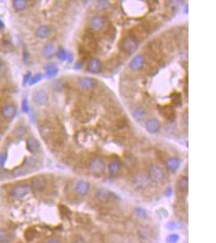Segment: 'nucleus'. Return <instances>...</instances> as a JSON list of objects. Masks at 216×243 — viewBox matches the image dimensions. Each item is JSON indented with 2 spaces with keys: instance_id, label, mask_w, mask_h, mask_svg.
Here are the masks:
<instances>
[{
  "instance_id": "8",
  "label": "nucleus",
  "mask_w": 216,
  "mask_h": 243,
  "mask_svg": "<svg viewBox=\"0 0 216 243\" xmlns=\"http://www.w3.org/2000/svg\"><path fill=\"white\" fill-rule=\"evenodd\" d=\"M32 100H33L34 103H36V104L43 105L45 103H47L48 100H49V96L45 91H44L42 89H39L34 93L33 96H32Z\"/></svg>"
},
{
  "instance_id": "17",
  "label": "nucleus",
  "mask_w": 216,
  "mask_h": 243,
  "mask_svg": "<svg viewBox=\"0 0 216 243\" xmlns=\"http://www.w3.org/2000/svg\"><path fill=\"white\" fill-rule=\"evenodd\" d=\"M51 33V29L46 25H41L36 30V36L41 39L47 38Z\"/></svg>"
},
{
  "instance_id": "14",
  "label": "nucleus",
  "mask_w": 216,
  "mask_h": 243,
  "mask_svg": "<svg viewBox=\"0 0 216 243\" xmlns=\"http://www.w3.org/2000/svg\"><path fill=\"white\" fill-rule=\"evenodd\" d=\"M26 145H27V149L31 153H36L38 152L39 150H40V143L38 142V140L33 137H31V138H28L27 139V142H26Z\"/></svg>"
},
{
  "instance_id": "3",
  "label": "nucleus",
  "mask_w": 216,
  "mask_h": 243,
  "mask_svg": "<svg viewBox=\"0 0 216 243\" xmlns=\"http://www.w3.org/2000/svg\"><path fill=\"white\" fill-rule=\"evenodd\" d=\"M149 178L153 182H161L165 178V172L160 165H153L149 170Z\"/></svg>"
},
{
  "instance_id": "6",
  "label": "nucleus",
  "mask_w": 216,
  "mask_h": 243,
  "mask_svg": "<svg viewBox=\"0 0 216 243\" xmlns=\"http://www.w3.org/2000/svg\"><path fill=\"white\" fill-rule=\"evenodd\" d=\"M47 185L46 179L43 176H36L31 181V189L36 192H41L45 189Z\"/></svg>"
},
{
  "instance_id": "24",
  "label": "nucleus",
  "mask_w": 216,
  "mask_h": 243,
  "mask_svg": "<svg viewBox=\"0 0 216 243\" xmlns=\"http://www.w3.org/2000/svg\"><path fill=\"white\" fill-rule=\"evenodd\" d=\"M13 6L17 11H22V10L25 9V7L27 6V1H25V0H14Z\"/></svg>"
},
{
  "instance_id": "12",
  "label": "nucleus",
  "mask_w": 216,
  "mask_h": 243,
  "mask_svg": "<svg viewBox=\"0 0 216 243\" xmlns=\"http://www.w3.org/2000/svg\"><path fill=\"white\" fill-rule=\"evenodd\" d=\"M101 62L100 61L99 59H91L88 63V70L89 72L93 73V74H97L99 73L101 70Z\"/></svg>"
},
{
  "instance_id": "26",
  "label": "nucleus",
  "mask_w": 216,
  "mask_h": 243,
  "mask_svg": "<svg viewBox=\"0 0 216 243\" xmlns=\"http://www.w3.org/2000/svg\"><path fill=\"white\" fill-rule=\"evenodd\" d=\"M36 235V231L33 229H28L25 232V237L26 239V241H30L35 237Z\"/></svg>"
},
{
  "instance_id": "20",
  "label": "nucleus",
  "mask_w": 216,
  "mask_h": 243,
  "mask_svg": "<svg viewBox=\"0 0 216 243\" xmlns=\"http://www.w3.org/2000/svg\"><path fill=\"white\" fill-rule=\"evenodd\" d=\"M189 188V179L187 177H180L177 182V189L181 192H186Z\"/></svg>"
},
{
  "instance_id": "4",
  "label": "nucleus",
  "mask_w": 216,
  "mask_h": 243,
  "mask_svg": "<svg viewBox=\"0 0 216 243\" xmlns=\"http://www.w3.org/2000/svg\"><path fill=\"white\" fill-rule=\"evenodd\" d=\"M31 186L28 184H18L12 188L11 194L16 199H23L27 196L31 191Z\"/></svg>"
},
{
  "instance_id": "28",
  "label": "nucleus",
  "mask_w": 216,
  "mask_h": 243,
  "mask_svg": "<svg viewBox=\"0 0 216 243\" xmlns=\"http://www.w3.org/2000/svg\"><path fill=\"white\" fill-rule=\"evenodd\" d=\"M26 173H27V169H25V168L21 167V168L16 169L12 172V176H13L14 177H21V176H23V175L26 174Z\"/></svg>"
},
{
  "instance_id": "32",
  "label": "nucleus",
  "mask_w": 216,
  "mask_h": 243,
  "mask_svg": "<svg viewBox=\"0 0 216 243\" xmlns=\"http://www.w3.org/2000/svg\"><path fill=\"white\" fill-rule=\"evenodd\" d=\"M42 79V75H41V73H38V74H36V75H35L33 76V77L31 78V80H30L29 82V84L30 85H32V84H36V83H38L40 80Z\"/></svg>"
},
{
  "instance_id": "39",
  "label": "nucleus",
  "mask_w": 216,
  "mask_h": 243,
  "mask_svg": "<svg viewBox=\"0 0 216 243\" xmlns=\"http://www.w3.org/2000/svg\"><path fill=\"white\" fill-rule=\"evenodd\" d=\"M47 243H62V242L59 241V240H57V239H51L50 241H48Z\"/></svg>"
},
{
  "instance_id": "9",
  "label": "nucleus",
  "mask_w": 216,
  "mask_h": 243,
  "mask_svg": "<svg viewBox=\"0 0 216 243\" xmlns=\"http://www.w3.org/2000/svg\"><path fill=\"white\" fill-rule=\"evenodd\" d=\"M144 64H145V58L143 57V55H138L131 59L129 66L131 70H139L143 67Z\"/></svg>"
},
{
  "instance_id": "36",
  "label": "nucleus",
  "mask_w": 216,
  "mask_h": 243,
  "mask_svg": "<svg viewBox=\"0 0 216 243\" xmlns=\"http://www.w3.org/2000/svg\"><path fill=\"white\" fill-rule=\"evenodd\" d=\"M31 78H32L31 72H28L27 74H26V75L25 76V79H24V84H28L30 82V80H31Z\"/></svg>"
},
{
  "instance_id": "1",
  "label": "nucleus",
  "mask_w": 216,
  "mask_h": 243,
  "mask_svg": "<svg viewBox=\"0 0 216 243\" xmlns=\"http://www.w3.org/2000/svg\"><path fill=\"white\" fill-rule=\"evenodd\" d=\"M138 47V41L135 36H128L124 37L120 42V48L129 55H133Z\"/></svg>"
},
{
  "instance_id": "31",
  "label": "nucleus",
  "mask_w": 216,
  "mask_h": 243,
  "mask_svg": "<svg viewBox=\"0 0 216 243\" xmlns=\"http://www.w3.org/2000/svg\"><path fill=\"white\" fill-rule=\"evenodd\" d=\"M7 154L6 152H0V168L4 167L5 163L7 161Z\"/></svg>"
},
{
  "instance_id": "25",
  "label": "nucleus",
  "mask_w": 216,
  "mask_h": 243,
  "mask_svg": "<svg viewBox=\"0 0 216 243\" xmlns=\"http://www.w3.org/2000/svg\"><path fill=\"white\" fill-rule=\"evenodd\" d=\"M163 110L164 111H161V114L164 117H165L168 119H171L172 117L174 116V111L173 109H172L171 107H168L165 106L163 108Z\"/></svg>"
},
{
  "instance_id": "21",
  "label": "nucleus",
  "mask_w": 216,
  "mask_h": 243,
  "mask_svg": "<svg viewBox=\"0 0 216 243\" xmlns=\"http://www.w3.org/2000/svg\"><path fill=\"white\" fill-rule=\"evenodd\" d=\"M132 115L134 118L137 121H142L144 118H146V112L142 108H137V109H134L132 112Z\"/></svg>"
},
{
  "instance_id": "27",
  "label": "nucleus",
  "mask_w": 216,
  "mask_h": 243,
  "mask_svg": "<svg viewBox=\"0 0 216 243\" xmlns=\"http://www.w3.org/2000/svg\"><path fill=\"white\" fill-rule=\"evenodd\" d=\"M180 240V236L177 234H169L167 237L166 242L167 243H177Z\"/></svg>"
},
{
  "instance_id": "11",
  "label": "nucleus",
  "mask_w": 216,
  "mask_h": 243,
  "mask_svg": "<svg viewBox=\"0 0 216 243\" xmlns=\"http://www.w3.org/2000/svg\"><path fill=\"white\" fill-rule=\"evenodd\" d=\"M160 128V123L157 118H153L146 121V129L149 133L155 134V133L159 131Z\"/></svg>"
},
{
  "instance_id": "41",
  "label": "nucleus",
  "mask_w": 216,
  "mask_h": 243,
  "mask_svg": "<svg viewBox=\"0 0 216 243\" xmlns=\"http://www.w3.org/2000/svg\"><path fill=\"white\" fill-rule=\"evenodd\" d=\"M1 64H2V60H1V59H0V66H1Z\"/></svg>"
},
{
  "instance_id": "29",
  "label": "nucleus",
  "mask_w": 216,
  "mask_h": 243,
  "mask_svg": "<svg viewBox=\"0 0 216 243\" xmlns=\"http://www.w3.org/2000/svg\"><path fill=\"white\" fill-rule=\"evenodd\" d=\"M67 55L68 52H66L63 48H60L57 53V56L59 58V59H60L61 61H65L67 59Z\"/></svg>"
},
{
  "instance_id": "40",
  "label": "nucleus",
  "mask_w": 216,
  "mask_h": 243,
  "mask_svg": "<svg viewBox=\"0 0 216 243\" xmlns=\"http://www.w3.org/2000/svg\"><path fill=\"white\" fill-rule=\"evenodd\" d=\"M4 27V25H3V23H2V21H0V28H2Z\"/></svg>"
},
{
  "instance_id": "38",
  "label": "nucleus",
  "mask_w": 216,
  "mask_h": 243,
  "mask_svg": "<svg viewBox=\"0 0 216 243\" xmlns=\"http://www.w3.org/2000/svg\"><path fill=\"white\" fill-rule=\"evenodd\" d=\"M73 59H74V57H73V55L70 54V53H68L67 55V59H66V60H67L69 63H71L72 61H73Z\"/></svg>"
},
{
  "instance_id": "30",
  "label": "nucleus",
  "mask_w": 216,
  "mask_h": 243,
  "mask_svg": "<svg viewBox=\"0 0 216 243\" xmlns=\"http://www.w3.org/2000/svg\"><path fill=\"white\" fill-rule=\"evenodd\" d=\"M12 238L11 236L8 234H0V243H9L11 242Z\"/></svg>"
},
{
  "instance_id": "2",
  "label": "nucleus",
  "mask_w": 216,
  "mask_h": 243,
  "mask_svg": "<svg viewBox=\"0 0 216 243\" xmlns=\"http://www.w3.org/2000/svg\"><path fill=\"white\" fill-rule=\"evenodd\" d=\"M88 169L91 173L94 174H101L105 169V163L100 157H94L88 164Z\"/></svg>"
},
{
  "instance_id": "35",
  "label": "nucleus",
  "mask_w": 216,
  "mask_h": 243,
  "mask_svg": "<svg viewBox=\"0 0 216 243\" xmlns=\"http://www.w3.org/2000/svg\"><path fill=\"white\" fill-rule=\"evenodd\" d=\"M98 5L100 8H106L109 5V2L108 1H99L98 2Z\"/></svg>"
},
{
  "instance_id": "18",
  "label": "nucleus",
  "mask_w": 216,
  "mask_h": 243,
  "mask_svg": "<svg viewBox=\"0 0 216 243\" xmlns=\"http://www.w3.org/2000/svg\"><path fill=\"white\" fill-rule=\"evenodd\" d=\"M108 172L110 173L111 175H115L118 173V172L121 169V164L117 160H114V161H112L110 163L108 164Z\"/></svg>"
},
{
  "instance_id": "5",
  "label": "nucleus",
  "mask_w": 216,
  "mask_h": 243,
  "mask_svg": "<svg viewBox=\"0 0 216 243\" xmlns=\"http://www.w3.org/2000/svg\"><path fill=\"white\" fill-rule=\"evenodd\" d=\"M115 197L114 193L105 188L99 189L96 193V199L100 203H108L114 199Z\"/></svg>"
},
{
  "instance_id": "37",
  "label": "nucleus",
  "mask_w": 216,
  "mask_h": 243,
  "mask_svg": "<svg viewBox=\"0 0 216 243\" xmlns=\"http://www.w3.org/2000/svg\"><path fill=\"white\" fill-rule=\"evenodd\" d=\"M172 188H171V187H169V188H168L166 190L165 195L167 196V197H170V196H172Z\"/></svg>"
},
{
  "instance_id": "34",
  "label": "nucleus",
  "mask_w": 216,
  "mask_h": 243,
  "mask_svg": "<svg viewBox=\"0 0 216 243\" xmlns=\"http://www.w3.org/2000/svg\"><path fill=\"white\" fill-rule=\"evenodd\" d=\"M22 110L25 113H28V111H29V107H28V103L27 99H25V100L23 101Z\"/></svg>"
},
{
  "instance_id": "7",
  "label": "nucleus",
  "mask_w": 216,
  "mask_h": 243,
  "mask_svg": "<svg viewBox=\"0 0 216 243\" xmlns=\"http://www.w3.org/2000/svg\"><path fill=\"white\" fill-rule=\"evenodd\" d=\"M89 25H90V28L93 31L98 32V31L101 30L104 27V25H105V19L104 18L103 16H94L89 21Z\"/></svg>"
},
{
  "instance_id": "13",
  "label": "nucleus",
  "mask_w": 216,
  "mask_h": 243,
  "mask_svg": "<svg viewBox=\"0 0 216 243\" xmlns=\"http://www.w3.org/2000/svg\"><path fill=\"white\" fill-rule=\"evenodd\" d=\"M95 84H96V80L93 78L88 77V76H83L79 80V87L81 89H85V90H89V89H93L95 86Z\"/></svg>"
},
{
  "instance_id": "22",
  "label": "nucleus",
  "mask_w": 216,
  "mask_h": 243,
  "mask_svg": "<svg viewBox=\"0 0 216 243\" xmlns=\"http://www.w3.org/2000/svg\"><path fill=\"white\" fill-rule=\"evenodd\" d=\"M167 228L169 230H181L184 228V224L179 220H172L167 224Z\"/></svg>"
},
{
  "instance_id": "16",
  "label": "nucleus",
  "mask_w": 216,
  "mask_h": 243,
  "mask_svg": "<svg viewBox=\"0 0 216 243\" xmlns=\"http://www.w3.org/2000/svg\"><path fill=\"white\" fill-rule=\"evenodd\" d=\"M2 114L5 118L11 119L16 114V107L12 104H6L2 109Z\"/></svg>"
},
{
  "instance_id": "33",
  "label": "nucleus",
  "mask_w": 216,
  "mask_h": 243,
  "mask_svg": "<svg viewBox=\"0 0 216 243\" xmlns=\"http://www.w3.org/2000/svg\"><path fill=\"white\" fill-rule=\"evenodd\" d=\"M136 213L138 214V216L142 217V218H146V216H147L146 210L142 208V207H138V208L136 209Z\"/></svg>"
},
{
  "instance_id": "23",
  "label": "nucleus",
  "mask_w": 216,
  "mask_h": 243,
  "mask_svg": "<svg viewBox=\"0 0 216 243\" xmlns=\"http://www.w3.org/2000/svg\"><path fill=\"white\" fill-rule=\"evenodd\" d=\"M54 51H55V49H54V46L53 44L51 43H48L46 44L43 49V55L46 58H51L54 54Z\"/></svg>"
},
{
  "instance_id": "19",
  "label": "nucleus",
  "mask_w": 216,
  "mask_h": 243,
  "mask_svg": "<svg viewBox=\"0 0 216 243\" xmlns=\"http://www.w3.org/2000/svg\"><path fill=\"white\" fill-rule=\"evenodd\" d=\"M59 68L58 66L54 63H49L45 68V75L48 78H53L58 74Z\"/></svg>"
},
{
  "instance_id": "15",
  "label": "nucleus",
  "mask_w": 216,
  "mask_h": 243,
  "mask_svg": "<svg viewBox=\"0 0 216 243\" xmlns=\"http://www.w3.org/2000/svg\"><path fill=\"white\" fill-rule=\"evenodd\" d=\"M165 165H166L167 169L169 171L174 173L180 167V161L178 159L177 157H171V158H169L167 160L166 162H165Z\"/></svg>"
},
{
  "instance_id": "10",
  "label": "nucleus",
  "mask_w": 216,
  "mask_h": 243,
  "mask_svg": "<svg viewBox=\"0 0 216 243\" xmlns=\"http://www.w3.org/2000/svg\"><path fill=\"white\" fill-rule=\"evenodd\" d=\"M90 191V184L89 182L83 181V180H79L78 181L75 185V191L78 195L81 196H84L88 195V192Z\"/></svg>"
}]
</instances>
